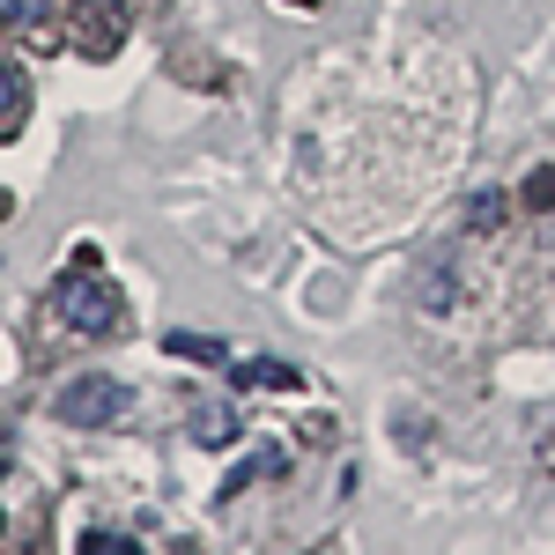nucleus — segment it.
I'll use <instances>...</instances> for the list:
<instances>
[{
	"label": "nucleus",
	"mask_w": 555,
	"mask_h": 555,
	"mask_svg": "<svg viewBox=\"0 0 555 555\" xmlns=\"http://www.w3.org/2000/svg\"><path fill=\"white\" fill-rule=\"evenodd\" d=\"M533 215H555V164H541V171L526 178V193H518Z\"/></svg>",
	"instance_id": "9d476101"
},
{
	"label": "nucleus",
	"mask_w": 555,
	"mask_h": 555,
	"mask_svg": "<svg viewBox=\"0 0 555 555\" xmlns=\"http://www.w3.org/2000/svg\"><path fill=\"white\" fill-rule=\"evenodd\" d=\"M0 23L8 30H44L52 23V0H0Z\"/></svg>",
	"instance_id": "1a4fd4ad"
},
{
	"label": "nucleus",
	"mask_w": 555,
	"mask_h": 555,
	"mask_svg": "<svg viewBox=\"0 0 555 555\" xmlns=\"http://www.w3.org/2000/svg\"><path fill=\"white\" fill-rule=\"evenodd\" d=\"M164 356H178V363H230V341L222 334H193V326H178V334H164Z\"/></svg>",
	"instance_id": "39448f33"
},
{
	"label": "nucleus",
	"mask_w": 555,
	"mask_h": 555,
	"mask_svg": "<svg viewBox=\"0 0 555 555\" xmlns=\"http://www.w3.org/2000/svg\"><path fill=\"white\" fill-rule=\"evenodd\" d=\"M75 23H82L75 44H82L89 60H112V52L127 44V15H119V0H82V8H75Z\"/></svg>",
	"instance_id": "7ed1b4c3"
},
{
	"label": "nucleus",
	"mask_w": 555,
	"mask_h": 555,
	"mask_svg": "<svg viewBox=\"0 0 555 555\" xmlns=\"http://www.w3.org/2000/svg\"><path fill=\"white\" fill-rule=\"evenodd\" d=\"M127 533H82V555H127Z\"/></svg>",
	"instance_id": "f8f14e48"
},
{
	"label": "nucleus",
	"mask_w": 555,
	"mask_h": 555,
	"mask_svg": "<svg viewBox=\"0 0 555 555\" xmlns=\"http://www.w3.org/2000/svg\"><path fill=\"white\" fill-rule=\"evenodd\" d=\"M0 467H8V452H0Z\"/></svg>",
	"instance_id": "ddd939ff"
},
{
	"label": "nucleus",
	"mask_w": 555,
	"mask_h": 555,
	"mask_svg": "<svg viewBox=\"0 0 555 555\" xmlns=\"http://www.w3.org/2000/svg\"><path fill=\"white\" fill-rule=\"evenodd\" d=\"M185 437H193V444H208V452H230V444H245V423H237V408L201 400V408L185 415Z\"/></svg>",
	"instance_id": "20e7f679"
},
{
	"label": "nucleus",
	"mask_w": 555,
	"mask_h": 555,
	"mask_svg": "<svg viewBox=\"0 0 555 555\" xmlns=\"http://www.w3.org/2000/svg\"><path fill=\"white\" fill-rule=\"evenodd\" d=\"M0 526H8V518H0Z\"/></svg>",
	"instance_id": "4468645a"
},
{
	"label": "nucleus",
	"mask_w": 555,
	"mask_h": 555,
	"mask_svg": "<svg viewBox=\"0 0 555 555\" xmlns=\"http://www.w3.org/2000/svg\"><path fill=\"white\" fill-rule=\"evenodd\" d=\"M237 385L245 392H289V385H304L297 363H274V356H253V363H237Z\"/></svg>",
	"instance_id": "0eeeda50"
},
{
	"label": "nucleus",
	"mask_w": 555,
	"mask_h": 555,
	"mask_svg": "<svg viewBox=\"0 0 555 555\" xmlns=\"http://www.w3.org/2000/svg\"><path fill=\"white\" fill-rule=\"evenodd\" d=\"M259 474H289V452H259V460H245V467H230L215 496H222V504H230V496H245V489H253Z\"/></svg>",
	"instance_id": "6e6552de"
},
{
	"label": "nucleus",
	"mask_w": 555,
	"mask_h": 555,
	"mask_svg": "<svg viewBox=\"0 0 555 555\" xmlns=\"http://www.w3.org/2000/svg\"><path fill=\"white\" fill-rule=\"evenodd\" d=\"M467 222H474V230H496V222H504V193H474Z\"/></svg>",
	"instance_id": "9b49d317"
},
{
	"label": "nucleus",
	"mask_w": 555,
	"mask_h": 555,
	"mask_svg": "<svg viewBox=\"0 0 555 555\" xmlns=\"http://www.w3.org/2000/svg\"><path fill=\"white\" fill-rule=\"evenodd\" d=\"M52 311L89 334V341H112V334H127V297L96 274V267H67L60 282H52Z\"/></svg>",
	"instance_id": "f257e3e1"
},
{
	"label": "nucleus",
	"mask_w": 555,
	"mask_h": 555,
	"mask_svg": "<svg viewBox=\"0 0 555 555\" xmlns=\"http://www.w3.org/2000/svg\"><path fill=\"white\" fill-rule=\"evenodd\" d=\"M127 408H133L127 378H67L60 392H52V415L75 423V429H104V423H119Z\"/></svg>",
	"instance_id": "f03ea898"
},
{
	"label": "nucleus",
	"mask_w": 555,
	"mask_h": 555,
	"mask_svg": "<svg viewBox=\"0 0 555 555\" xmlns=\"http://www.w3.org/2000/svg\"><path fill=\"white\" fill-rule=\"evenodd\" d=\"M23 119H30V82L0 60V141H15V133H23Z\"/></svg>",
	"instance_id": "423d86ee"
}]
</instances>
